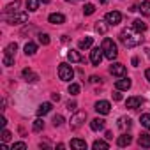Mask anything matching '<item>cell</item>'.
Wrapping results in <instances>:
<instances>
[{"instance_id": "1", "label": "cell", "mask_w": 150, "mask_h": 150, "mask_svg": "<svg viewBox=\"0 0 150 150\" xmlns=\"http://www.w3.org/2000/svg\"><path fill=\"white\" fill-rule=\"evenodd\" d=\"M120 41L125 48H136L143 42V37H141V32H138L132 27V28H124L120 32Z\"/></svg>"}, {"instance_id": "2", "label": "cell", "mask_w": 150, "mask_h": 150, "mask_svg": "<svg viewBox=\"0 0 150 150\" xmlns=\"http://www.w3.org/2000/svg\"><path fill=\"white\" fill-rule=\"evenodd\" d=\"M101 48H103V51H104V57H106V58L115 60V58L118 57V50H117V44H115V41H113V39H110V37L103 39Z\"/></svg>"}, {"instance_id": "3", "label": "cell", "mask_w": 150, "mask_h": 150, "mask_svg": "<svg viewBox=\"0 0 150 150\" xmlns=\"http://www.w3.org/2000/svg\"><path fill=\"white\" fill-rule=\"evenodd\" d=\"M58 78L62 81H71L74 78V71L69 64H60L58 65Z\"/></svg>"}, {"instance_id": "4", "label": "cell", "mask_w": 150, "mask_h": 150, "mask_svg": "<svg viewBox=\"0 0 150 150\" xmlns=\"http://www.w3.org/2000/svg\"><path fill=\"white\" fill-rule=\"evenodd\" d=\"M85 118H87V113L85 111H76V113L72 115V118H71V129H80L83 125Z\"/></svg>"}, {"instance_id": "5", "label": "cell", "mask_w": 150, "mask_h": 150, "mask_svg": "<svg viewBox=\"0 0 150 150\" xmlns=\"http://www.w3.org/2000/svg\"><path fill=\"white\" fill-rule=\"evenodd\" d=\"M27 20H28L27 13H14L13 16H7V23L9 25H20V23H25Z\"/></svg>"}, {"instance_id": "6", "label": "cell", "mask_w": 150, "mask_h": 150, "mask_svg": "<svg viewBox=\"0 0 150 150\" xmlns=\"http://www.w3.org/2000/svg\"><path fill=\"white\" fill-rule=\"evenodd\" d=\"M106 23L108 25H111V27H115V25H118L120 21H122V14L118 13V11H110L108 14H106Z\"/></svg>"}, {"instance_id": "7", "label": "cell", "mask_w": 150, "mask_h": 150, "mask_svg": "<svg viewBox=\"0 0 150 150\" xmlns=\"http://www.w3.org/2000/svg\"><path fill=\"white\" fill-rule=\"evenodd\" d=\"M110 72L113 74V76H117V78H122V76H125V65L124 64H111V67H110Z\"/></svg>"}, {"instance_id": "8", "label": "cell", "mask_w": 150, "mask_h": 150, "mask_svg": "<svg viewBox=\"0 0 150 150\" xmlns=\"http://www.w3.org/2000/svg\"><path fill=\"white\" fill-rule=\"evenodd\" d=\"M103 57H104L103 48H94V50L90 51V62H92L94 65H99L101 60H103Z\"/></svg>"}, {"instance_id": "9", "label": "cell", "mask_w": 150, "mask_h": 150, "mask_svg": "<svg viewBox=\"0 0 150 150\" xmlns=\"http://www.w3.org/2000/svg\"><path fill=\"white\" fill-rule=\"evenodd\" d=\"M96 111L101 113V115H108L111 111V104L108 101H97L96 103Z\"/></svg>"}, {"instance_id": "10", "label": "cell", "mask_w": 150, "mask_h": 150, "mask_svg": "<svg viewBox=\"0 0 150 150\" xmlns=\"http://www.w3.org/2000/svg\"><path fill=\"white\" fill-rule=\"evenodd\" d=\"M131 85H132V81H131L129 78H125V76H122V78H120V80H117V83H115L117 90H129V88H131Z\"/></svg>"}, {"instance_id": "11", "label": "cell", "mask_w": 150, "mask_h": 150, "mask_svg": "<svg viewBox=\"0 0 150 150\" xmlns=\"http://www.w3.org/2000/svg\"><path fill=\"white\" fill-rule=\"evenodd\" d=\"M141 104H143V99H141V97H136V96H134V97H129V99L125 101V106H127L129 110H136V108H139Z\"/></svg>"}, {"instance_id": "12", "label": "cell", "mask_w": 150, "mask_h": 150, "mask_svg": "<svg viewBox=\"0 0 150 150\" xmlns=\"http://www.w3.org/2000/svg\"><path fill=\"white\" fill-rule=\"evenodd\" d=\"M48 21H50V23H53V25H62V23L65 21V16H64V14H60V13H53V14H50V16H48Z\"/></svg>"}, {"instance_id": "13", "label": "cell", "mask_w": 150, "mask_h": 150, "mask_svg": "<svg viewBox=\"0 0 150 150\" xmlns=\"http://www.w3.org/2000/svg\"><path fill=\"white\" fill-rule=\"evenodd\" d=\"M23 78H25L27 81H30V83H34V81H37V80H39V76H37V74H35L32 69H28V67H27V69H23Z\"/></svg>"}, {"instance_id": "14", "label": "cell", "mask_w": 150, "mask_h": 150, "mask_svg": "<svg viewBox=\"0 0 150 150\" xmlns=\"http://www.w3.org/2000/svg\"><path fill=\"white\" fill-rule=\"evenodd\" d=\"M71 146L76 148V150H87V141L80 139V138H74V139H71Z\"/></svg>"}, {"instance_id": "15", "label": "cell", "mask_w": 150, "mask_h": 150, "mask_svg": "<svg viewBox=\"0 0 150 150\" xmlns=\"http://www.w3.org/2000/svg\"><path fill=\"white\" fill-rule=\"evenodd\" d=\"M90 129L92 131H103L104 129V118H94L90 122Z\"/></svg>"}, {"instance_id": "16", "label": "cell", "mask_w": 150, "mask_h": 150, "mask_svg": "<svg viewBox=\"0 0 150 150\" xmlns=\"http://www.w3.org/2000/svg\"><path fill=\"white\" fill-rule=\"evenodd\" d=\"M51 111V103H42L39 108H37V115L39 117H44V115H48Z\"/></svg>"}, {"instance_id": "17", "label": "cell", "mask_w": 150, "mask_h": 150, "mask_svg": "<svg viewBox=\"0 0 150 150\" xmlns=\"http://www.w3.org/2000/svg\"><path fill=\"white\" fill-rule=\"evenodd\" d=\"M131 141H132V138L129 134H122V136L117 138V145L118 146H127V145H131Z\"/></svg>"}, {"instance_id": "18", "label": "cell", "mask_w": 150, "mask_h": 150, "mask_svg": "<svg viewBox=\"0 0 150 150\" xmlns=\"http://www.w3.org/2000/svg\"><path fill=\"white\" fill-rule=\"evenodd\" d=\"M67 58H69L71 62H83V57H81L76 50H71V51L67 53Z\"/></svg>"}, {"instance_id": "19", "label": "cell", "mask_w": 150, "mask_h": 150, "mask_svg": "<svg viewBox=\"0 0 150 150\" xmlns=\"http://www.w3.org/2000/svg\"><path fill=\"white\" fill-rule=\"evenodd\" d=\"M138 11H141L143 16H150V0H145V2H141Z\"/></svg>"}, {"instance_id": "20", "label": "cell", "mask_w": 150, "mask_h": 150, "mask_svg": "<svg viewBox=\"0 0 150 150\" xmlns=\"http://www.w3.org/2000/svg\"><path fill=\"white\" fill-rule=\"evenodd\" d=\"M92 148H94V150H108L110 145H108L106 141H103V139H96L94 145H92Z\"/></svg>"}, {"instance_id": "21", "label": "cell", "mask_w": 150, "mask_h": 150, "mask_svg": "<svg viewBox=\"0 0 150 150\" xmlns=\"http://www.w3.org/2000/svg\"><path fill=\"white\" fill-rule=\"evenodd\" d=\"M138 143H139V146L150 148V134H141V136L138 138Z\"/></svg>"}, {"instance_id": "22", "label": "cell", "mask_w": 150, "mask_h": 150, "mask_svg": "<svg viewBox=\"0 0 150 150\" xmlns=\"http://www.w3.org/2000/svg\"><path fill=\"white\" fill-rule=\"evenodd\" d=\"M94 44V37H85L80 41V50H88Z\"/></svg>"}, {"instance_id": "23", "label": "cell", "mask_w": 150, "mask_h": 150, "mask_svg": "<svg viewBox=\"0 0 150 150\" xmlns=\"http://www.w3.org/2000/svg\"><path fill=\"white\" fill-rule=\"evenodd\" d=\"M16 50H18V44H16V42H11V44H7V46H6V50H4V53H6L7 57H14V53H16Z\"/></svg>"}, {"instance_id": "24", "label": "cell", "mask_w": 150, "mask_h": 150, "mask_svg": "<svg viewBox=\"0 0 150 150\" xmlns=\"http://www.w3.org/2000/svg\"><path fill=\"white\" fill-rule=\"evenodd\" d=\"M106 30H108V23H106V20L104 21H97L96 23V32H99V34H106Z\"/></svg>"}, {"instance_id": "25", "label": "cell", "mask_w": 150, "mask_h": 150, "mask_svg": "<svg viewBox=\"0 0 150 150\" xmlns=\"http://www.w3.org/2000/svg\"><path fill=\"white\" fill-rule=\"evenodd\" d=\"M132 27H134L138 32H145V30H146V23L141 21V20H134V21H132Z\"/></svg>"}, {"instance_id": "26", "label": "cell", "mask_w": 150, "mask_h": 150, "mask_svg": "<svg viewBox=\"0 0 150 150\" xmlns=\"http://www.w3.org/2000/svg\"><path fill=\"white\" fill-rule=\"evenodd\" d=\"M35 51H37V44H34V42H27L25 44V53L27 55H35Z\"/></svg>"}, {"instance_id": "27", "label": "cell", "mask_w": 150, "mask_h": 150, "mask_svg": "<svg viewBox=\"0 0 150 150\" xmlns=\"http://www.w3.org/2000/svg\"><path fill=\"white\" fill-rule=\"evenodd\" d=\"M20 0H14L13 4H9V6H6V13H16L18 9H20Z\"/></svg>"}, {"instance_id": "28", "label": "cell", "mask_w": 150, "mask_h": 150, "mask_svg": "<svg viewBox=\"0 0 150 150\" xmlns=\"http://www.w3.org/2000/svg\"><path fill=\"white\" fill-rule=\"evenodd\" d=\"M139 122H141V125H143L145 129H148V131H150V113H145V115H141Z\"/></svg>"}, {"instance_id": "29", "label": "cell", "mask_w": 150, "mask_h": 150, "mask_svg": "<svg viewBox=\"0 0 150 150\" xmlns=\"http://www.w3.org/2000/svg\"><path fill=\"white\" fill-rule=\"evenodd\" d=\"M39 2H41V0H27L28 11H37V9H39Z\"/></svg>"}, {"instance_id": "30", "label": "cell", "mask_w": 150, "mask_h": 150, "mask_svg": "<svg viewBox=\"0 0 150 150\" xmlns=\"http://www.w3.org/2000/svg\"><path fill=\"white\" fill-rule=\"evenodd\" d=\"M94 13H96V6H94V4H85L83 14H85V16H90V14H94Z\"/></svg>"}, {"instance_id": "31", "label": "cell", "mask_w": 150, "mask_h": 150, "mask_svg": "<svg viewBox=\"0 0 150 150\" xmlns=\"http://www.w3.org/2000/svg\"><path fill=\"white\" fill-rule=\"evenodd\" d=\"M69 94L71 96H78L80 94V85L78 83H71L69 85Z\"/></svg>"}, {"instance_id": "32", "label": "cell", "mask_w": 150, "mask_h": 150, "mask_svg": "<svg viewBox=\"0 0 150 150\" xmlns=\"http://www.w3.org/2000/svg\"><path fill=\"white\" fill-rule=\"evenodd\" d=\"M42 129H44V122H42L41 118L34 120V131H35V132H39V131H42Z\"/></svg>"}, {"instance_id": "33", "label": "cell", "mask_w": 150, "mask_h": 150, "mask_svg": "<svg viewBox=\"0 0 150 150\" xmlns=\"http://www.w3.org/2000/svg\"><path fill=\"white\" fill-rule=\"evenodd\" d=\"M39 42H41L42 46H48V44H50V35H48V34H39Z\"/></svg>"}, {"instance_id": "34", "label": "cell", "mask_w": 150, "mask_h": 150, "mask_svg": "<svg viewBox=\"0 0 150 150\" xmlns=\"http://www.w3.org/2000/svg\"><path fill=\"white\" fill-rule=\"evenodd\" d=\"M62 124H64V117H62V115H55V117H53V125H55V127H60Z\"/></svg>"}, {"instance_id": "35", "label": "cell", "mask_w": 150, "mask_h": 150, "mask_svg": "<svg viewBox=\"0 0 150 150\" xmlns=\"http://www.w3.org/2000/svg\"><path fill=\"white\" fill-rule=\"evenodd\" d=\"M25 148H27V145L23 141H18V143L13 145V150H25Z\"/></svg>"}, {"instance_id": "36", "label": "cell", "mask_w": 150, "mask_h": 150, "mask_svg": "<svg viewBox=\"0 0 150 150\" xmlns=\"http://www.w3.org/2000/svg\"><path fill=\"white\" fill-rule=\"evenodd\" d=\"M13 64H14V58H13V57H7V55H6V57H4V65L11 67Z\"/></svg>"}, {"instance_id": "37", "label": "cell", "mask_w": 150, "mask_h": 150, "mask_svg": "<svg viewBox=\"0 0 150 150\" xmlns=\"http://www.w3.org/2000/svg\"><path fill=\"white\" fill-rule=\"evenodd\" d=\"M11 139V132L4 127V131H2V141H9Z\"/></svg>"}, {"instance_id": "38", "label": "cell", "mask_w": 150, "mask_h": 150, "mask_svg": "<svg viewBox=\"0 0 150 150\" xmlns=\"http://www.w3.org/2000/svg\"><path fill=\"white\" fill-rule=\"evenodd\" d=\"M76 106H78V104L74 103V101H69V103H67V110H69V111H76Z\"/></svg>"}, {"instance_id": "39", "label": "cell", "mask_w": 150, "mask_h": 150, "mask_svg": "<svg viewBox=\"0 0 150 150\" xmlns=\"http://www.w3.org/2000/svg\"><path fill=\"white\" fill-rule=\"evenodd\" d=\"M113 99H115V101H122V94H120V90H117V92L113 94Z\"/></svg>"}, {"instance_id": "40", "label": "cell", "mask_w": 150, "mask_h": 150, "mask_svg": "<svg viewBox=\"0 0 150 150\" xmlns=\"http://www.w3.org/2000/svg\"><path fill=\"white\" fill-rule=\"evenodd\" d=\"M51 99H53V101H60V96H58V94H51Z\"/></svg>"}, {"instance_id": "41", "label": "cell", "mask_w": 150, "mask_h": 150, "mask_svg": "<svg viewBox=\"0 0 150 150\" xmlns=\"http://www.w3.org/2000/svg\"><path fill=\"white\" fill-rule=\"evenodd\" d=\"M145 78L150 81V69H146V71H145Z\"/></svg>"}, {"instance_id": "42", "label": "cell", "mask_w": 150, "mask_h": 150, "mask_svg": "<svg viewBox=\"0 0 150 150\" xmlns=\"http://www.w3.org/2000/svg\"><path fill=\"white\" fill-rule=\"evenodd\" d=\"M90 81H92V83H97V81H99V78H97V76H92V78H90Z\"/></svg>"}, {"instance_id": "43", "label": "cell", "mask_w": 150, "mask_h": 150, "mask_svg": "<svg viewBox=\"0 0 150 150\" xmlns=\"http://www.w3.org/2000/svg\"><path fill=\"white\" fill-rule=\"evenodd\" d=\"M41 2H42V4H48V2H50V0H41Z\"/></svg>"}, {"instance_id": "44", "label": "cell", "mask_w": 150, "mask_h": 150, "mask_svg": "<svg viewBox=\"0 0 150 150\" xmlns=\"http://www.w3.org/2000/svg\"><path fill=\"white\" fill-rule=\"evenodd\" d=\"M99 2H101V4H106V2H108V0H99Z\"/></svg>"}]
</instances>
